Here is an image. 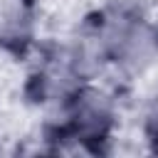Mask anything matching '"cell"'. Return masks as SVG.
<instances>
[]
</instances>
